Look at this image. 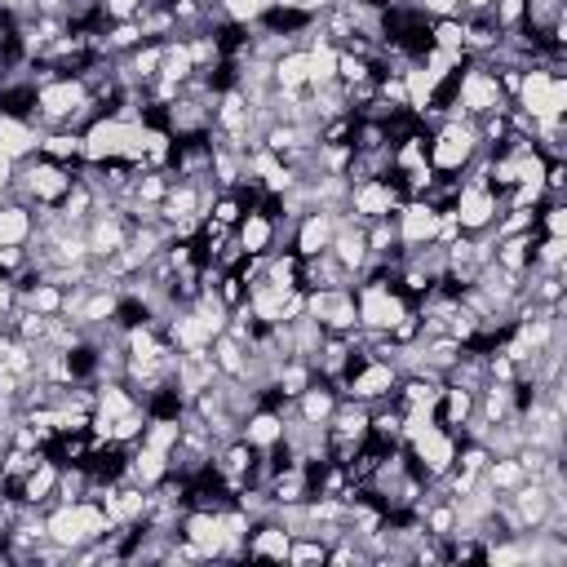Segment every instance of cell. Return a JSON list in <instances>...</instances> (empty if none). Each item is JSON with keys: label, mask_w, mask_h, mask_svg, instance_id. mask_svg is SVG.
Instances as JSON below:
<instances>
[{"label": "cell", "mask_w": 567, "mask_h": 567, "mask_svg": "<svg viewBox=\"0 0 567 567\" xmlns=\"http://www.w3.org/2000/svg\"><path fill=\"white\" fill-rule=\"evenodd\" d=\"M97 115H106V111H102V102L89 97L80 75H53L49 84L35 89V124L40 128H75L80 133Z\"/></svg>", "instance_id": "obj_1"}, {"label": "cell", "mask_w": 567, "mask_h": 567, "mask_svg": "<svg viewBox=\"0 0 567 567\" xmlns=\"http://www.w3.org/2000/svg\"><path fill=\"white\" fill-rule=\"evenodd\" d=\"M111 527H115V523L106 518L102 501H93V496L53 501V505L44 509V532H49V540L62 545L66 554H71V549H84V545H93V540H102Z\"/></svg>", "instance_id": "obj_2"}, {"label": "cell", "mask_w": 567, "mask_h": 567, "mask_svg": "<svg viewBox=\"0 0 567 567\" xmlns=\"http://www.w3.org/2000/svg\"><path fill=\"white\" fill-rule=\"evenodd\" d=\"M514 111H523L527 120H567V80L563 71H549L540 62H532L518 80V93L509 102Z\"/></svg>", "instance_id": "obj_3"}, {"label": "cell", "mask_w": 567, "mask_h": 567, "mask_svg": "<svg viewBox=\"0 0 567 567\" xmlns=\"http://www.w3.org/2000/svg\"><path fill=\"white\" fill-rule=\"evenodd\" d=\"M71 186H75V168L53 164V159H44V155H27V159L18 164V173H13V190H9V195L27 199V204H35V208H58Z\"/></svg>", "instance_id": "obj_4"}, {"label": "cell", "mask_w": 567, "mask_h": 567, "mask_svg": "<svg viewBox=\"0 0 567 567\" xmlns=\"http://www.w3.org/2000/svg\"><path fill=\"white\" fill-rule=\"evenodd\" d=\"M461 430H447V425H439V421H430L421 434H412L403 447H408V461H412V470L425 478V483H439V478H447V470L456 465V452H461Z\"/></svg>", "instance_id": "obj_5"}, {"label": "cell", "mask_w": 567, "mask_h": 567, "mask_svg": "<svg viewBox=\"0 0 567 567\" xmlns=\"http://www.w3.org/2000/svg\"><path fill=\"white\" fill-rule=\"evenodd\" d=\"M452 97H456V106H461L470 120H483V115L509 106V97H505L501 84H496V71H492L487 62H478V58H465V66H461L456 80H452Z\"/></svg>", "instance_id": "obj_6"}, {"label": "cell", "mask_w": 567, "mask_h": 567, "mask_svg": "<svg viewBox=\"0 0 567 567\" xmlns=\"http://www.w3.org/2000/svg\"><path fill=\"white\" fill-rule=\"evenodd\" d=\"M478 151V124L474 120H443L430 128V168L461 177V168L474 159Z\"/></svg>", "instance_id": "obj_7"}, {"label": "cell", "mask_w": 567, "mask_h": 567, "mask_svg": "<svg viewBox=\"0 0 567 567\" xmlns=\"http://www.w3.org/2000/svg\"><path fill=\"white\" fill-rule=\"evenodd\" d=\"M354 306H359V328L363 332H390L412 310V301L394 288V279H363V284H354Z\"/></svg>", "instance_id": "obj_8"}, {"label": "cell", "mask_w": 567, "mask_h": 567, "mask_svg": "<svg viewBox=\"0 0 567 567\" xmlns=\"http://www.w3.org/2000/svg\"><path fill=\"white\" fill-rule=\"evenodd\" d=\"M403 204V190H399V182L385 173V177H368V182H354L350 190H346V213L359 221V226H368V221H377V217H394V208Z\"/></svg>", "instance_id": "obj_9"}, {"label": "cell", "mask_w": 567, "mask_h": 567, "mask_svg": "<svg viewBox=\"0 0 567 567\" xmlns=\"http://www.w3.org/2000/svg\"><path fill=\"white\" fill-rule=\"evenodd\" d=\"M306 315L337 337H350L359 328V306H354V288H315L306 292Z\"/></svg>", "instance_id": "obj_10"}, {"label": "cell", "mask_w": 567, "mask_h": 567, "mask_svg": "<svg viewBox=\"0 0 567 567\" xmlns=\"http://www.w3.org/2000/svg\"><path fill=\"white\" fill-rule=\"evenodd\" d=\"M501 213H505V204H501L496 190H487V186H465V182H461V190H456V199H452V217H456L461 235H483V230H492V221H496Z\"/></svg>", "instance_id": "obj_11"}, {"label": "cell", "mask_w": 567, "mask_h": 567, "mask_svg": "<svg viewBox=\"0 0 567 567\" xmlns=\"http://www.w3.org/2000/svg\"><path fill=\"white\" fill-rule=\"evenodd\" d=\"M394 230H399V248L412 252V248H425L434 244L439 235V208H430L425 199H403L394 208Z\"/></svg>", "instance_id": "obj_12"}, {"label": "cell", "mask_w": 567, "mask_h": 567, "mask_svg": "<svg viewBox=\"0 0 567 567\" xmlns=\"http://www.w3.org/2000/svg\"><path fill=\"white\" fill-rule=\"evenodd\" d=\"M235 239L244 248V257H270L279 248V226H275V199H266L261 208H248L235 226Z\"/></svg>", "instance_id": "obj_13"}, {"label": "cell", "mask_w": 567, "mask_h": 567, "mask_svg": "<svg viewBox=\"0 0 567 567\" xmlns=\"http://www.w3.org/2000/svg\"><path fill=\"white\" fill-rule=\"evenodd\" d=\"M217 514L213 509H182V518H177V536L199 558H221V549H226V536H221V518Z\"/></svg>", "instance_id": "obj_14"}, {"label": "cell", "mask_w": 567, "mask_h": 567, "mask_svg": "<svg viewBox=\"0 0 567 567\" xmlns=\"http://www.w3.org/2000/svg\"><path fill=\"white\" fill-rule=\"evenodd\" d=\"M337 221H341V213H332V208H310V213H301L297 226H292V235H288V248H292L297 257L323 252V248L332 244V235H337Z\"/></svg>", "instance_id": "obj_15"}, {"label": "cell", "mask_w": 567, "mask_h": 567, "mask_svg": "<svg viewBox=\"0 0 567 567\" xmlns=\"http://www.w3.org/2000/svg\"><path fill=\"white\" fill-rule=\"evenodd\" d=\"M288 545H292V532L270 514V518H257L248 540H244V558L252 563H288Z\"/></svg>", "instance_id": "obj_16"}, {"label": "cell", "mask_w": 567, "mask_h": 567, "mask_svg": "<svg viewBox=\"0 0 567 567\" xmlns=\"http://www.w3.org/2000/svg\"><path fill=\"white\" fill-rule=\"evenodd\" d=\"M328 252L350 270V279H359V270H363V261H368V239H363V226H359L346 208H341V221H337V235H332Z\"/></svg>", "instance_id": "obj_17"}, {"label": "cell", "mask_w": 567, "mask_h": 567, "mask_svg": "<svg viewBox=\"0 0 567 567\" xmlns=\"http://www.w3.org/2000/svg\"><path fill=\"white\" fill-rule=\"evenodd\" d=\"M337 403H341V390H337L332 381L315 377V381L292 399V412H297L301 421H310V425H328V416L337 412Z\"/></svg>", "instance_id": "obj_18"}, {"label": "cell", "mask_w": 567, "mask_h": 567, "mask_svg": "<svg viewBox=\"0 0 567 567\" xmlns=\"http://www.w3.org/2000/svg\"><path fill=\"white\" fill-rule=\"evenodd\" d=\"M315 288H354L350 270L328 248L315 257H301V292H315Z\"/></svg>", "instance_id": "obj_19"}, {"label": "cell", "mask_w": 567, "mask_h": 567, "mask_svg": "<svg viewBox=\"0 0 567 567\" xmlns=\"http://www.w3.org/2000/svg\"><path fill=\"white\" fill-rule=\"evenodd\" d=\"M31 235H35V204H27L18 195H4L0 199V244L27 248Z\"/></svg>", "instance_id": "obj_20"}, {"label": "cell", "mask_w": 567, "mask_h": 567, "mask_svg": "<svg viewBox=\"0 0 567 567\" xmlns=\"http://www.w3.org/2000/svg\"><path fill=\"white\" fill-rule=\"evenodd\" d=\"M239 439L252 447V452H266V447H279L284 443V416L270 412V408H252L244 421H239Z\"/></svg>", "instance_id": "obj_21"}, {"label": "cell", "mask_w": 567, "mask_h": 567, "mask_svg": "<svg viewBox=\"0 0 567 567\" xmlns=\"http://www.w3.org/2000/svg\"><path fill=\"white\" fill-rule=\"evenodd\" d=\"M124 478L151 492L159 478H168V452H159V447H151V443H133V447H128Z\"/></svg>", "instance_id": "obj_22"}, {"label": "cell", "mask_w": 567, "mask_h": 567, "mask_svg": "<svg viewBox=\"0 0 567 567\" xmlns=\"http://www.w3.org/2000/svg\"><path fill=\"white\" fill-rule=\"evenodd\" d=\"M470 416H474V390L443 381L439 385V399H434V421L447 425V430H465Z\"/></svg>", "instance_id": "obj_23"}, {"label": "cell", "mask_w": 567, "mask_h": 567, "mask_svg": "<svg viewBox=\"0 0 567 567\" xmlns=\"http://www.w3.org/2000/svg\"><path fill=\"white\" fill-rule=\"evenodd\" d=\"M40 124H31V120H18V115H4L0 111V155H9V159H27V155H35V146H40Z\"/></svg>", "instance_id": "obj_24"}, {"label": "cell", "mask_w": 567, "mask_h": 567, "mask_svg": "<svg viewBox=\"0 0 567 567\" xmlns=\"http://www.w3.org/2000/svg\"><path fill=\"white\" fill-rule=\"evenodd\" d=\"M270 80L275 93H306L310 89V53L306 49H288L270 62Z\"/></svg>", "instance_id": "obj_25"}, {"label": "cell", "mask_w": 567, "mask_h": 567, "mask_svg": "<svg viewBox=\"0 0 567 567\" xmlns=\"http://www.w3.org/2000/svg\"><path fill=\"white\" fill-rule=\"evenodd\" d=\"M532 248H536V230H518V235H501L492 239V261L514 270V275H527L532 266Z\"/></svg>", "instance_id": "obj_26"}, {"label": "cell", "mask_w": 567, "mask_h": 567, "mask_svg": "<svg viewBox=\"0 0 567 567\" xmlns=\"http://www.w3.org/2000/svg\"><path fill=\"white\" fill-rule=\"evenodd\" d=\"M35 155H44L53 164H66V168H80V133L75 128H44Z\"/></svg>", "instance_id": "obj_27"}, {"label": "cell", "mask_w": 567, "mask_h": 567, "mask_svg": "<svg viewBox=\"0 0 567 567\" xmlns=\"http://www.w3.org/2000/svg\"><path fill=\"white\" fill-rule=\"evenodd\" d=\"M97 213V195H93V186L75 173V186L62 195V204H58V217L66 221V226H84L89 217Z\"/></svg>", "instance_id": "obj_28"}, {"label": "cell", "mask_w": 567, "mask_h": 567, "mask_svg": "<svg viewBox=\"0 0 567 567\" xmlns=\"http://www.w3.org/2000/svg\"><path fill=\"white\" fill-rule=\"evenodd\" d=\"M208 354H213V363H217V372H221V377H235V381H244V368H248V346H244L239 337H230V332L213 337Z\"/></svg>", "instance_id": "obj_29"}, {"label": "cell", "mask_w": 567, "mask_h": 567, "mask_svg": "<svg viewBox=\"0 0 567 567\" xmlns=\"http://www.w3.org/2000/svg\"><path fill=\"white\" fill-rule=\"evenodd\" d=\"M461 31H465V58L487 62V58H492V49L501 44V31H496V22H492V18H461Z\"/></svg>", "instance_id": "obj_30"}, {"label": "cell", "mask_w": 567, "mask_h": 567, "mask_svg": "<svg viewBox=\"0 0 567 567\" xmlns=\"http://www.w3.org/2000/svg\"><path fill=\"white\" fill-rule=\"evenodd\" d=\"M483 483H487L496 496H509L514 487L527 483V470L518 465V456H492L487 470H483Z\"/></svg>", "instance_id": "obj_31"}, {"label": "cell", "mask_w": 567, "mask_h": 567, "mask_svg": "<svg viewBox=\"0 0 567 567\" xmlns=\"http://www.w3.org/2000/svg\"><path fill=\"white\" fill-rule=\"evenodd\" d=\"M430 49H443V53L465 58V31H461V18H430Z\"/></svg>", "instance_id": "obj_32"}, {"label": "cell", "mask_w": 567, "mask_h": 567, "mask_svg": "<svg viewBox=\"0 0 567 567\" xmlns=\"http://www.w3.org/2000/svg\"><path fill=\"white\" fill-rule=\"evenodd\" d=\"M567 266V235H536L532 270H563Z\"/></svg>", "instance_id": "obj_33"}, {"label": "cell", "mask_w": 567, "mask_h": 567, "mask_svg": "<svg viewBox=\"0 0 567 567\" xmlns=\"http://www.w3.org/2000/svg\"><path fill=\"white\" fill-rule=\"evenodd\" d=\"M536 235H567V199L545 195L536 204Z\"/></svg>", "instance_id": "obj_34"}, {"label": "cell", "mask_w": 567, "mask_h": 567, "mask_svg": "<svg viewBox=\"0 0 567 567\" xmlns=\"http://www.w3.org/2000/svg\"><path fill=\"white\" fill-rule=\"evenodd\" d=\"M208 217L235 230V226H239V217H244V204H239V195H235V190H217V195H213V204H208Z\"/></svg>", "instance_id": "obj_35"}, {"label": "cell", "mask_w": 567, "mask_h": 567, "mask_svg": "<svg viewBox=\"0 0 567 567\" xmlns=\"http://www.w3.org/2000/svg\"><path fill=\"white\" fill-rule=\"evenodd\" d=\"M487 18L496 22V31H518L523 18H527V0H492Z\"/></svg>", "instance_id": "obj_36"}, {"label": "cell", "mask_w": 567, "mask_h": 567, "mask_svg": "<svg viewBox=\"0 0 567 567\" xmlns=\"http://www.w3.org/2000/svg\"><path fill=\"white\" fill-rule=\"evenodd\" d=\"M323 554H328V545L319 536H292V545H288V563H297V567L323 563Z\"/></svg>", "instance_id": "obj_37"}, {"label": "cell", "mask_w": 567, "mask_h": 567, "mask_svg": "<svg viewBox=\"0 0 567 567\" xmlns=\"http://www.w3.org/2000/svg\"><path fill=\"white\" fill-rule=\"evenodd\" d=\"M213 4H217V13L226 22H239V27H252L261 18V4L257 0H213Z\"/></svg>", "instance_id": "obj_38"}, {"label": "cell", "mask_w": 567, "mask_h": 567, "mask_svg": "<svg viewBox=\"0 0 567 567\" xmlns=\"http://www.w3.org/2000/svg\"><path fill=\"white\" fill-rule=\"evenodd\" d=\"M142 4H146V0H97V13H102L106 22H128V18L142 13Z\"/></svg>", "instance_id": "obj_39"}, {"label": "cell", "mask_w": 567, "mask_h": 567, "mask_svg": "<svg viewBox=\"0 0 567 567\" xmlns=\"http://www.w3.org/2000/svg\"><path fill=\"white\" fill-rule=\"evenodd\" d=\"M492 0H461V18H487Z\"/></svg>", "instance_id": "obj_40"}, {"label": "cell", "mask_w": 567, "mask_h": 567, "mask_svg": "<svg viewBox=\"0 0 567 567\" xmlns=\"http://www.w3.org/2000/svg\"><path fill=\"white\" fill-rule=\"evenodd\" d=\"M270 9H301V0H270Z\"/></svg>", "instance_id": "obj_41"}, {"label": "cell", "mask_w": 567, "mask_h": 567, "mask_svg": "<svg viewBox=\"0 0 567 567\" xmlns=\"http://www.w3.org/2000/svg\"><path fill=\"white\" fill-rule=\"evenodd\" d=\"M0 332H13V315L9 310H0Z\"/></svg>", "instance_id": "obj_42"}, {"label": "cell", "mask_w": 567, "mask_h": 567, "mask_svg": "<svg viewBox=\"0 0 567 567\" xmlns=\"http://www.w3.org/2000/svg\"><path fill=\"white\" fill-rule=\"evenodd\" d=\"M368 4H381V9H385V4H390V0H368Z\"/></svg>", "instance_id": "obj_43"}]
</instances>
